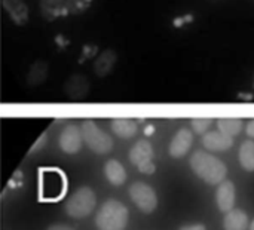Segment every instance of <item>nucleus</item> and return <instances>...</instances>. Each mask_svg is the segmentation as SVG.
<instances>
[{"label":"nucleus","mask_w":254,"mask_h":230,"mask_svg":"<svg viewBox=\"0 0 254 230\" xmlns=\"http://www.w3.org/2000/svg\"><path fill=\"white\" fill-rule=\"evenodd\" d=\"M190 167L208 184H220L228 174V168L220 159L202 150L192 155Z\"/></svg>","instance_id":"f257e3e1"},{"label":"nucleus","mask_w":254,"mask_h":230,"mask_svg":"<svg viewBox=\"0 0 254 230\" xmlns=\"http://www.w3.org/2000/svg\"><path fill=\"white\" fill-rule=\"evenodd\" d=\"M127 223L128 210L122 202L116 199L106 201L95 217V225L98 230H125Z\"/></svg>","instance_id":"f03ea898"},{"label":"nucleus","mask_w":254,"mask_h":230,"mask_svg":"<svg viewBox=\"0 0 254 230\" xmlns=\"http://www.w3.org/2000/svg\"><path fill=\"white\" fill-rule=\"evenodd\" d=\"M82 138L83 143L97 155H106L113 149V140L109 134L100 129V126L94 120H83L82 126Z\"/></svg>","instance_id":"7ed1b4c3"},{"label":"nucleus","mask_w":254,"mask_h":230,"mask_svg":"<svg viewBox=\"0 0 254 230\" xmlns=\"http://www.w3.org/2000/svg\"><path fill=\"white\" fill-rule=\"evenodd\" d=\"M97 205V196L92 189L80 187L65 202V213L73 219H83L92 214Z\"/></svg>","instance_id":"20e7f679"},{"label":"nucleus","mask_w":254,"mask_h":230,"mask_svg":"<svg viewBox=\"0 0 254 230\" xmlns=\"http://www.w3.org/2000/svg\"><path fill=\"white\" fill-rule=\"evenodd\" d=\"M129 196L132 199V202L146 214H150L155 211L156 205H158V198L155 190L141 181H137L134 184H131L129 187Z\"/></svg>","instance_id":"39448f33"},{"label":"nucleus","mask_w":254,"mask_h":230,"mask_svg":"<svg viewBox=\"0 0 254 230\" xmlns=\"http://www.w3.org/2000/svg\"><path fill=\"white\" fill-rule=\"evenodd\" d=\"M82 141H83L82 131L74 123L67 125L60 134V147L63 152H65L68 155L77 153L82 147Z\"/></svg>","instance_id":"423d86ee"},{"label":"nucleus","mask_w":254,"mask_h":230,"mask_svg":"<svg viewBox=\"0 0 254 230\" xmlns=\"http://www.w3.org/2000/svg\"><path fill=\"white\" fill-rule=\"evenodd\" d=\"M192 143H193V134H192V131H189L186 128L180 129L174 135V138H173V141L170 144V155L173 158H176V159L183 158L189 152Z\"/></svg>","instance_id":"0eeeda50"},{"label":"nucleus","mask_w":254,"mask_h":230,"mask_svg":"<svg viewBox=\"0 0 254 230\" xmlns=\"http://www.w3.org/2000/svg\"><path fill=\"white\" fill-rule=\"evenodd\" d=\"M216 199H217V205H219L220 211L229 213L231 210H234V204H235V186H234V183L229 180H223L219 184Z\"/></svg>","instance_id":"6e6552de"},{"label":"nucleus","mask_w":254,"mask_h":230,"mask_svg":"<svg viewBox=\"0 0 254 230\" xmlns=\"http://www.w3.org/2000/svg\"><path fill=\"white\" fill-rule=\"evenodd\" d=\"M202 144L208 150L225 152V150H228V149H231L234 146V140H232V137H228V135L222 134L220 131H213V132L204 134Z\"/></svg>","instance_id":"1a4fd4ad"},{"label":"nucleus","mask_w":254,"mask_h":230,"mask_svg":"<svg viewBox=\"0 0 254 230\" xmlns=\"http://www.w3.org/2000/svg\"><path fill=\"white\" fill-rule=\"evenodd\" d=\"M153 159V147L149 141L140 140L134 144V147L129 152V161L135 165L140 167L143 164L152 162Z\"/></svg>","instance_id":"9d476101"},{"label":"nucleus","mask_w":254,"mask_h":230,"mask_svg":"<svg viewBox=\"0 0 254 230\" xmlns=\"http://www.w3.org/2000/svg\"><path fill=\"white\" fill-rule=\"evenodd\" d=\"M3 7L18 25H24L28 21V7L22 0H3Z\"/></svg>","instance_id":"9b49d317"},{"label":"nucleus","mask_w":254,"mask_h":230,"mask_svg":"<svg viewBox=\"0 0 254 230\" xmlns=\"http://www.w3.org/2000/svg\"><path fill=\"white\" fill-rule=\"evenodd\" d=\"M64 88H65V94L70 98H82L88 94L89 83H88L86 77H83L80 74H74L67 80Z\"/></svg>","instance_id":"f8f14e48"},{"label":"nucleus","mask_w":254,"mask_h":230,"mask_svg":"<svg viewBox=\"0 0 254 230\" xmlns=\"http://www.w3.org/2000/svg\"><path fill=\"white\" fill-rule=\"evenodd\" d=\"M104 174H106V178L113 186H122L127 180V171L124 165L116 159L107 161V164L104 165Z\"/></svg>","instance_id":"ddd939ff"},{"label":"nucleus","mask_w":254,"mask_h":230,"mask_svg":"<svg viewBox=\"0 0 254 230\" xmlns=\"http://www.w3.org/2000/svg\"><path fill=\"white\" fill-rule=\"evenodd\" d=\"M247 225H249V219L243 210H231L229 213H226L223 220L225 230H246Z\"/></svg>","instance_id":"4468645a"},{"label":"nucleus","mask_w":254,"mask_h":230,"mask_svg":"<svg viewBox=\"0 0 254 230\" xmlns=\"http://www.w3.org/2000/svg\"><path fill=\"white\" fill-rule=\"evenodd\" d=\"M112 131L121 138H131L137 134V123L132 119H113Z\"/></svg>","instance_id":"2eb2a0df"},{"label":"nucleus","mask_w":254,"mask_h":230,"mask_svg":"<svg viewBox=\"0 0 254 230\" xmlns=\"http://www.w3.org/2000/svg\"><path fill=\"white\" fill-rule=\"evenodd\" d=\"M115 62H116V54H115L113 51H110V49H109V51H104V52L98 57V59L95 61L94 70H95V73H97L100 77H104L106 74H109V73L112 71Z\"/></svg>","instance_id":"dca6fc26"},{"label":"nucleus","mask_w":254,"mask_h":230,"mask_svg":"<svg viewBox=\"0 0 254 230\" xmlns=\"http://www.w3.org/2000/svg\"><path fill=\"white\" fill-rule=\"evenodd\" d=\"M217 126L219 131L228 137H235L240 134L241 128H243V120L237 119V117H222L217 120Z\"/></svg>","instance_id":"f3484780"},{"label":"nucleus","mask_w":254,"mask_h":230,"mask_svg":"<svg viewBox=\"0 0 254 230\" xmlns=\"http://www.w3.org/2000/svg\"><path fill=\"white\" fill-rule=\"evenodd\" d=\"M240 162L241 167L246 171H254V143L253 141H244L240 149Z\"/></svg>","instance_id":"a211bd4d"},{"label":"nucleus","mask_w":254,"mask_h":230,"mask_svg":"<svg viewBox=\"0 0 254 230\" xmlns=\"http://www.w3.org/2000/svg\"><path fill=\"white\" fill-rule=\"evenodd\" d=\"M46 76H48V65L43 61H37L33 64L27 80L30 85H40L42 82H45Z\"/></svg>","instance_id":"6ab92c4d"},{"label":"nucleus","mask_w":254,"mask_h":230,"mask_svg":"<svg viewBox=\"0 0 254 230\" xmlns=\"http://www.w3.org/2000/svg\"><path fill=\"white\" fill-rule=\"evenodd\" d=\"M213 123V119L210 117H195L192 119V128L196 134H205V131Z\"/></svg>","instance_id":"aec40b11"},{"label":"nucleus","mask_w":254,"mask_h":230,"mask_svg":"<svg viewBox=\"0 0 254 230\" xmlns=\"http://www.w3.org/2000/svg\"><path fill=\"white\" fill-rule=\"evenodd\" d=\"M137 168H138V171L143 172V174H153V172L156 171V167H155L153 161H152V162H147V164H143V165H140V167H137Z\"/></svg>","instance_id":"412c9836"},{"label":"nucleus","mask_w":254,"mask_h":230,"mask_svg":"<svg viewBox=\"0 0 254 230\" xmlns=\"http://www.w3.org/2000/svg\"><path fill=\"white\" fill-rule=\"evenodd\" d=\"M192 15H186V16H183V18H179V19H176L174 21V25H177V27H180L182 24H186V22H192Z\"/></svg>","instance_id":"4be33fe9"},{"label":"nucleus","mask_w":254,"mask_h":230,"mask_svg":"<svg viewBox=\"0 0 254 230\" xmlns=\"http://www.w3.org/2000/svg\"><path fill=\"white\" fill-rule=\"evenodd\" d=\"M246 132H247V135H249V137L254 138V119L249 122V125H247V128H246Z\"/></svg>","instance_id":"5701e85b"},{"label":"nucleus","mask_w":254,"mask_h":230,"mask_svg":"<svg viewBox=\"0 0 254 230\" xmlns=\"http://www.w3.org/2000/svg\"><path fill=\"white\" fill-rule=\"evenodd\" d=\"M45 140H46V135L43 134V135H42V137L39 138V141H37V143H36V144L33 146V149H31V150H39V149H40V147H42V146L45 144Z\"/></svg>","instance_id":"b1692460"},{"label":"nucleus","mask_w":254,"mask_h":230,"mask_svg":"<svg viewBox=\"0 0 254 230\" xmlns=\"http://www.w3.org/2000/svg\"><path fill=\"white\" fill-rule=\"evenodd\" d=\"M48 230H74L70 226H65V225H52Z\"/></svg>","instance_id":"393cba45"},{"label":"nucleus","mask_w":254,"mask_h":230,"mask_svg":"<svg viewBox=\"0 0 254 230\" xmlns=\"http://www.w3.org/2000/svg\"><path fill=\"white\" fill-rule=\"evenodd\" d=\"M180 230H205V226L202 225H193V226H183Z\"/></svg>","instance_id":"a878e982"},{"label":"nucleus","mask_w":254,"mask_h":230,"mask_svg":"<svg viewBox=\"0 0 254 230\" xmlns=\"http://www.w3.org/2000/svg\"><path fill=\"white\" fill-rule=\"evenodd\" d=\"M153 132V128L152 126H149V128H146V134L149 135V134H152Z\"/></svg>","instance_id":"bb28decb"},{"label":"nucleus","mask_w":254,"mask_h":230,"mask_svg":"<svg viewBox=\"0 0 254 230\" xmlns=\"http://www.w3.org/2000/svg\"><path fill=\"white\" fill-rule=\"evenodd\" d=\"M250 230H254V222L252 223V229H250Z\"/></svg>","instance_id":"cd10ccee"}]
</instances>
